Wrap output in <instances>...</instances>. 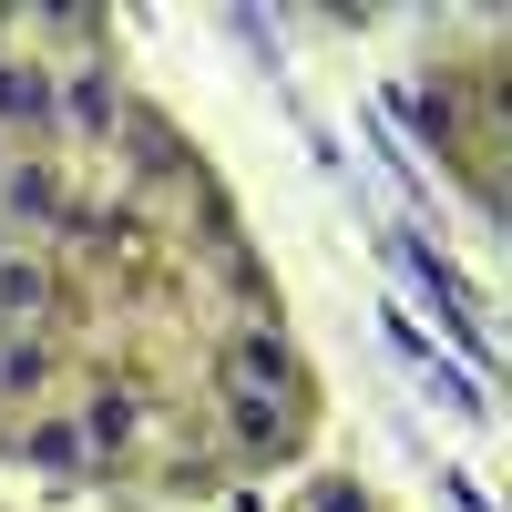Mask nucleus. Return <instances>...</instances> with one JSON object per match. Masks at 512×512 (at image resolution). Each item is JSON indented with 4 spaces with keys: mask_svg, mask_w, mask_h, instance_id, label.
<instances>
[{
    "mask_svg": "<svg viewBox=\"0 0 512 512\" xmlns=\"http://www.w3.org/2000/svg\"><path fill=\"white\" fill-rule=\"evenodd\" d=\"M41 308V277L31 267H0V318H31Z\"/></svg>",
    "mask_w": 512,
    "mask_h": 512,
    "instance_id": "1",
    "label": "nucleus"
},
{
    "mask_svg": "<svg viewBox=\"0 0 512 512\" xmlns=\"http://www.w3.org/2000/svg\"><path fill=\"white\" fill-rule=\"evenodd\" d=\"M123 431H134V410H123V400L103 390V400H93V441H123Z\"/></svg>",
    "mask_w": 512,
    "mask_h": 512,
    "instance_id": "2",
    "label": "nucleus"
},
{
    "mask_svg": "<svg viewBox=\"0 0 512 512\" xmlns=\"http://www.w3.org/2000/svg\"><path fill=\"white\" fill-rule=\"evenodd\" d=\"M0 113H31V123H41V82H21V72H11V82H0Z\"/></svg>",
    "mask_w": 512,
    "mask_h": 512,
    "instance_id": "3",
    "label": "nucleus"
}]
</instances>
